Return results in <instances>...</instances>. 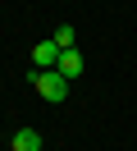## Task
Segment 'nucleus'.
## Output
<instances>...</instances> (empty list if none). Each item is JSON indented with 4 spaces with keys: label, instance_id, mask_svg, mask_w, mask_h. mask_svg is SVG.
<instances>
[{
    "label": "nucleus",
    "instance_id": "nucleus-1",
    "mask_svg": "<svg viewBox=\"0 0 137 151\" xmlns=\"http://www.w3.org/2000/svg\"><path fill=\"white\" fill-rule=\"evenodd\" d=\"M32 87H37V96L50 101V105H60L64 96H69V78H64L60 69H37V73H32Z\"/></svg>",
    "mask_w": 137,
    "mask_h": 151
},
{
    "label": "nucleus",
    "instance_id": "nucleus-2",
    "mask_svg": "<svg viewBox=\"0 0 137 151\" xmlns=\"http://www.w3.org/2000/svg\"><path fill=\"white\" fill-rule=\"evenodd\" d=\"M32 64L37 69H55L60 64V46H55V41H37L32 46Z\"/></svg>",
    "mask_w": 137,
    "mask_h": 151
},
{
    "label": "nucleus",
    "instance_id": "nucleus-3",
    "mask_svg": "<svg viewBox=\"0 0 137 151\" xmlns=\"http://www.w3.org/2000/svg\"><path fill=\"white\" fill-rule=\"evenodd\" d=\"M9 147H14V151H41V133H37V128H18Z\"/></svg>",
    "mask_w": 137,
    "mask_h": 151
},
{
    "label": "nucleus",
    "instance_id": "nucleus-4",
    "mask_svg": "<svg viewBox=\"0 0 137 151\" xmlns=\"http://www.w3.org/2000/svg\"><path fill=\"white\" fill-rule=\"evenodd\" d=\"M55 69H60L64 78H78V73H82V55H78V46H73V50H60V64H55Z\"/></svg>",
    "mask_w": 137,
    "mask_h": 151
},
{
    "label": "nucleus",
    "instance_id": "nucleus-5",
    "mask_svg": "<svg viewBox=\"0 0 137 151\" xmlns=\"http://www.w3.org/2000/svg\"><path fill=\"white\" fill-rule=\"evenodd\" d=\"M50 41H55V46H60V50H73V46H78V28H73V23H60Z\"/></svg>",
    "mask_w": 137,
    "mask_h": 151
}]
</instances>
